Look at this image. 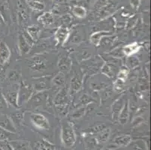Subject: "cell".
<instances>
[{"label":"cell","instance_id":"5b68a950","mask_svg":"<svg viewBox=\"0 0 151 150\" xmlns=\"http://www.w3.org/2000/svg\"><path fill=\"white\" fill-rule=\"evenodd\" d=\"M70 36V29L66 27H59L54 34V38L57 45H64Z\"/></svg>","mask_w":151,"mask_h":150},{"label":"cell","instance_id":"8d00e7d4","mask_svg":"<svg viewBox=\"0 0 151 150\" xmlns=\"http://www.w3.org/2000/svg\"><path fill=\"white\" fill-rule=\"evenodd\" d=\"M131 5L134 8H137L139 5V0H130Z\"/></svg>","mask_w":151,"mask_h":150},{"label":"cell","instance_id":"3957f363","mask_svg":"<svg viewBox=\"0 0 151 150\" xmlns=\"http://www.w3.org/2000/svg\"><path fill=\"white\" fill-rule=\"evenodd\" d=\"M30 121L32 124L37 128L41 130H48L50 128V123L48 119L39 113H32L30 114Z\"/></svg>","mask_w":151,"mask_h":150},{"label":"cell","instance_id":"4dcf8cb0","mask_svg":"<svg viewBox=\"0 0 151 150\" xmlns=\"http://www.w3.org/2000/svg\"><path fill=\"white\" fill-rule=\"evenodd\" d=\"M85 111H86V108L83 107H81L79 109L76 110V111H74L71 114V117L74 118V119H79V118L82 117L84 114Z\"/></svg>","mask_w":151,"mask_h":150},{"label":"cell","instance_id":"9c48e42d","mask_svg":"<svg viewBox=\"0 0 151 150\" xmlns=\"http://www.w3.org/2000/svg\"><path fill=\"white\" fill-rule=\"evenodd\" d=\"M83 86V78L79 74H76L71 80L70 83V93L75 94L81 89Z\"/></svg>","mask_w":151,"mask_h":150},{"label":"cell","instance_id":"6da1fadb","mask_svg":"<svg viewBox=\"0 0 151 150\" xmlns=\"http://www.w3.org/2000/svg\"><path fill=\"white\" fill-rule=\"evenodd\" d=\"M61 138L64 146L66 148H70L73 146L76 141V136H75V130H74L72 125L69 122L64 121L62 123V131Z\"/></svg>","mask_w":151,"mask_h":150},{"label":"cell","instance_id":"1f68e13d","mask_svg":"<svg viewBox=\"0 0 151 150\" xmlns=\"http://www.w3.org/2000/svg\"><path fill=\"white\" fill-rule=\"evenodd\" d=\"M129 74V70L128 68H121L118 73L117 78L120 80H123L126 81V78L128 77Z\"/></svg>","mask_w":151,"mask_h":150},{"label":"cell","instance_id":"cb8c5ba5","mask_svg":"<svg viewBox=\"0 0 151 150\" xmlns=\"http://www.w3.org/2000/svg\"><path fill=\"white\" fill-rule=\"evenodd\" d=\"M29 5L30 8L32 9V10L35 11H43L45 9V4L43 2H41L39 1H36V0H32V1H30L29 2Z\"/></svg>","mask_w":151,"mask_h":150},{"label":"cell","instance_id":"ba28073f","mask_svg":"<svg viewBox=\"0 0 151 150\" xmlns=\"http://www.w3.org/2000/svg\"><path fill=\"white\" fill-rule=\"evenodd\" d=\"M11 50L5 41H0V65H5L11 58Z\"/></svg>","mask_w":151,"mask_h":150},{"label":"cell","instance_id":"2e32d148","mask_svg":"<svg viewBox=\"0 0 151 150\" xmlns=\"http://www.w3.org/2000/svg\"><path fill=\"white\" fill-rule=\"evenodd\" d=\"M47 65L45 62L40 58H35L32 60L30 62V68L33 71H42L45 70Z\"/></svg>","mask_w":151,"mask_h":150},{"label":"cell","instance_id":"8fae6325","mask_svg":"<svg viewBox=\"0 0 151 150\" xmlns=\"http://www.w3.org/2000/svg\"><path fill=\"white\" fill-rule=\"evenodd\" d=\"M31 45L27 42L23 34H19L18 35V48L21 55H26L30 51Z\"/></svg>","mask_w":151,"mask_h":150},{"label":"cell","instance_id":"603a6c76","mask_svg":"<svg viewBox=\"0 0 151 150\" xmlns=\"http://www.w3.org/2000/svg\"><path fill=\"white\" fill-rule=\"evenodd\" d=\"M11 119H12L14 125L20 126V124L22 123L23 120V113L22 112H20V111L14 113L11 116Z\"/></svg>","mask_w":151,"mask_h":150},{"label":"cell","instance_id":"7a4b0ae2","mask_svg":"<svg viewBox=\"0 0 151 150\" xmlns=\"http://www.w3.org/2000/svg\"><path fill=\"white\" fill-rule=\"evenodd\" d=\"M33 93V87L26 82H20L19 84L18 93H17V104L21 107L23 104L28 102Z\"/></svg>","mask_w":151,"mask_h":150},{"label":"cell","instance_id":"ffe728a7","mask_svg":"<svg viewBox=\"0 0 151 150\" xmlns=\"http://www.w3.org/2000/svg\"><path fill=\"white\" fill-rule=\"evenodd\" d=\"M72 14L78 18L83 19L86 17L87 11L84 7L81 6V5H75L72 8Z\"/></svg>","mask_w":151,"mask_h":150},{"label":"cell","instance_id":"74e56055","mask_svg":"<svg viewBox=\"0 0 151 150\" xmlns=\"http://www.w3.org/2000/svg\"><path fill=\"white\" fill-rule=\"evenodd\" d=\"M0 24H1V21H0Z\"/></svg>","mask_w":151,"mask_h":150},{"label":"cell","instance_id":"d6986e66","mask_svg":"<svg viewBox=\"0 0 151 150\" xmlns=\"http://www.w3.org/2000/svg\"><path fill=\"white\" fill-rule=\"evenodd\" d=\"M34 150H53L54 146L46 140H40L32 146Z\"/></svg>","mask_w":151,"mask_h":150},{"label":"cell","instance_id":"44dd1931","mask_svg":"<svg viewBox=\"0 0 151 150\" xmlns=\"http://www.w3.org/2000/svg\"><path fill=\"white\" fill-rule=\"evenodd\" d=\"M131 142V137L129 135H120L114 139V143L118 146H126Z\"/></svg>","mask_w":151,"mask_h":150},{"label":"cell","instance_id":"d4e9b609","mask_svg":"<svg viewBox=\"0 0 151 150\" xmlns=\"http://www.w3.org/2000/svg\"><path fill=\"white\" fill-rule=\"evenodd\" d=\"M111 133V130L109 128H104L99 132V135L97 136V139L99 142H106L108 139Z\"/></svg>","mask_w":151,"mask_h":150},{"label":"cell","instance_id":"d590c367","mask_svg":"<svg viewBox=\"0 0 151 150\" xmlns=\"http://www.w3.org/2000/svg\"><path fill=\"white\" fill-rule=\"evenodd\" d=\"M7 107V101L4 98V96H0V110L3 109Z\"/></svg>","mask_w":151,"mask_h":150},{"label":"cell","instance_id":"9a60e30c","mask_svg":"<svg viewBox=\"0 0 151 150\" xmlns=\"http://www.w3.org/2000/svg\"><path fill=\"white\" fill-rule=\"evenodd\" d=\"M129 102L128 100H126L125 102L124 106H123V109L121 110L118 117V120L121 125H125L128 121L129 117Z\"/></svg>","mask_w":151,"mask_h":150},{"label":"cell","instance_id":"4fadbf2b","mask_svg":"<svg viewBox=\"0 0 151 150\" xmlns=\"http://www.w3.org/2000/svg\"><path fill=\"white\" fill-rule=\"evenodd\" d=\"M141 49V45L138 44L137 42H134V43L129 44L126 46L123 47L122 48V51L124 56H132L134 55V53H138Z\"/></svg>","mask_w":151,"mask_h":150},{"label":"cell","instance_id":"52a82bcc","mask_svg":"<svg viewBox=\"0 0 151 150\" xmlns=\"http://www.w3.org/2000/svg\"><path fill=\"white\" fill-rule=\"evenodd\" d=\"M68 92L65 88H62L53 98L54 105H68Z\"/></svg>","mask_w":151,"mask_h":150},{"label":"cell","instance_id":"7c38bea8","mask_svg":"<svg viewBox=\"0 0 151 150\" xmlns=\"http://www.w3.org/2000/svg\"><path fill=\"white\" fill-rule=\"evenodd\" d=\"M111 35V33L109 32L106 31H100L96 32H93L91 35H90V40L91 41V43L95 46H99L100 43H101V40L105 36H109Z\"/></svg>","mask_w":151,"mask_h":150},{"label":"cell","instance_id":"ac0fdd59","mask_svg":"<svg viewBox=\"0 0 151 150\" xmlns=\"http://www.w3.org/2000/svg\"><path fill=\"white\" fill-rule=\"evenodd\" d=\"M38 21L45 27H49L53 23V17L50 12H45L39 16Z\"/></svg>","mask_w":151,"mask_h":150},{"label":"cell","instance_id":"e575fe53","mask_svg":"<svg viewBox=\"0 0 151 150\" xmlns=\"http://www.w3.org/2000/svg\"><path fill=\"white\" fill-rule=\"evenodd\" d=\"M129 60H128V65H129L130 68H134L135 66L138 65V61L136 58L132 57V56H129Z\"/></svg>","mask_w":151,"mask_h":150},{"label":"cell","instance_id":"836d02e7","mask_svg":"<svg viewBox=\"0 0 151 150\" xmlns=\"http://www.w3.org/2000/svg\"><path fill=\"white\" fill-rule=\"evenodd\" d=\"M9 134H10L9 131L0 128V140L2 141V140H5L6 139L9 138Z\"/></svg>","mask_w":151,"mask_h":150},{"label":"cell","instance_id":"e0dca14e","mask_svg":"<svg viewBox=\"0 0 151 150\" xmlns=\"http://www.w3.org/2000/svg\"><path fill=\"white\" fill-rule=\"evenodd\" d=\"M27 32L33 41H38L41 35V29L37 25H32L27 28Z\"/></svg>","mask_w":151,"mask_h":150},{"label":"cell","instance_id":"d6a6232c","mask_svg":"<svg viewBox=\"0 0 151 150\" xmlns=\"http://www.w3.org/2000/svg\"><path fill=\"white\" fill-rule=\"evenodd\" d=\"M90 102H91V98H90V97L88 95L84 94L80 98V102H79V104L81 105H86V104H88Z\"/></svg>","mask_w":151,"mask_h":150},{"label":"cell","instance_id":"83f0119b","mask_svg":"<svg viewBox=\"0 0 151 150\" xmlns=\"http://www.w3.org/2000/svg\"><path fill=\"white\" fill-rule=\"evenodd\" d=\"M20 74L17 70H12L8 74V80L10 82H17L20 80Z\"/></svg>","mask_w":151,"mask_h":150},{"label":"cell","instance_id":"8992f818","mask_svg":"<svg viewBox=\"0 0 151 150\" xmlns=\"http://www.w3.org/2000/svg\"><path fill=\"white\" fill-rule=\"evenodd\" d=\"M126 101V100L125 95H122L119 98L116 99L113 104V105H112V116H113V119L114 121L118 120L120 113L121 110L123 109Z\"/></svg>","mask_w":151,"mask_h":150},{"label":"cell","instance_id":"5bb4252c","mask_svg":"<svg viewBox=\"0 0 151 150\" xmlns=\"http://www.w3.org/2000/svg\"><path fill=\"white\" fill-rule=\"evenodd\" d=\"M3 119H0V128L5 129L9 132H16L15 126L12 122V119L9 118L7 116H3Z\"/></svg>","mask_w":151,"mask_h":150},{"label":"cell","instance_id":"f1b7e54d","mask_svg":"<svg viewBox=\"0 0 151 150\" xmlns=\"http://www.w3.org/2000/svg\"><path fill=\"white\" fill-rule=\"evenodd\" d=\"M48 86V83H47L46 80H40L39 81H38L36 84L35 85V89L36 90H38V92H43L45 89H46Z\"/></svg>","mask_w":151,"mask_h":150},{"label":"cell","instance_id":"7402d4cb","mask_svg":"<svg viewBox=\"0 0 151 150\" xmlns=\"http://www.w3.org/2000/svg\"><path fill=\"white\" fill-rule=\"evenodd\" d=\"M53 84L55 86H57V87H63L65 83V75L63 73H59L58 74H57L56 76L53 78Z\"/></svg>","mask_w":151,"mask_h":150},{"label":"cell","instance_id":"f546056e","mask_svg":"<svg viewBox=\"0 0 151 150\" xmlns=\"http://www.w3.org/2000/svg\"><path fill=\"white\" fill-rule=\"evenodd\" d=\"M124 80L117 78V79L114 81V91L117 92V93L121 92L123 89V87H124Z\"/></svg>","mask_w":151,"mask_h":150},{"label":"cell","instance_id":"30bf717a","mask_svg":"<svg viewBox=\"0 0 151 150\" xmlns=\"http://www.w3.org/2000/svg\"><path fill=\"white\" fill-rule=\"evenodd\" d=\"M58 68L61 73H68L71 68V60L68 56H61L59 59Z\"/></svg>","mask_w":151,"mask_h":150},{"label":"cell","instance_id":"277c9868","mask_svg":"<svg viewBox=\"0 0 151 150\" xmlns=\"http://www.w3.org/2000/svg\"><path fill=\"white\" fill-rule=\"evenodd\" d=\"M19 85L13 83L5 90L3 93L4 98L8 102L14 107H18L17 104V93H18Z\"/></svg>","mask_w":151,"mask_h":150},{"label":"cell","instance_id":"484cf974","mask_svg":"<svg viewBox=\"0 0 151 150\" xmlns=\"http://www.w3.org/2000/svg\"><path fill=\"white\" fill-rule=\"evenodd\" d=\"M101 73L109 78H112L114 74V71L113 70V68L111 65L105 64L101 68Z\"/></svg>","mask_w":151,"mask_h":150},{"label":"cell","instance_id":"4316f807","mask_svg":"<svg viewBox=\"0 0 151 150\" xmlns=\"http://www.w3.org/2000/svg\"><path fill=\"white\" fill-rule=\"evenodd\" d=\"M55 110L58 113V115L61 117H64L67 114L68 111V105H54Z\"/></svg>","mask_w":151,"mask_h":150}]
</instances>
